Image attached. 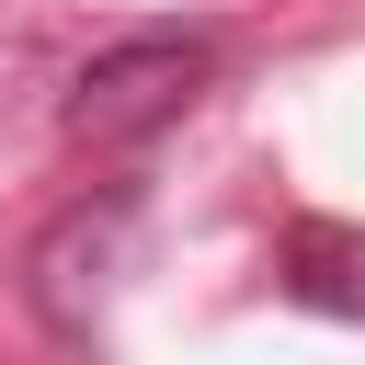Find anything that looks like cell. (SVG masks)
Here are the masks:
<instances>
[{"instance_id":"3","label":"cell","mask_w":365,"mask_h":365,"mask_svg":"<svg viewBox=\"0 0 365 365\" xmlns=\"http://www.w3.org/2000/svg\"><path fill=\"white\" fill-rule=\"evenodd\" d=\"M285 297L297 308H331V319H365V240L331 228V217H308L285 240Z\"/></svg>"},{"instance_id":"2","label":"cell","mask_w":365,"mask_h":365,"mask_svg":"<svg viewBox=\"0 0 365 365\" xmlns=\"http://www.w3.org/2000/svg\"><path fill=\"white\" fill-rule=\"evenodd\" d=\"M125 228H137V205L103 194V205H80V217H57V228L34 240V308H46L57 331H91V319H103L114 262H125Z\"/></svg>"},{"instance_id":"1","label":"cell","mask_w":365,"mask_h":365,"mask_svg":"<svg viewBox=\"0 0 365 365\" xmlns=\"http://www.w3.org/2000/svg\"><path fill=\"white\" fill-rule=\"evenodd\" d=\"M205 80H217V34H125V46H103L80 80H68V137L80 148H137V137H160V125H182L194 103H205Z\"/></svg>"}]
</instances>
